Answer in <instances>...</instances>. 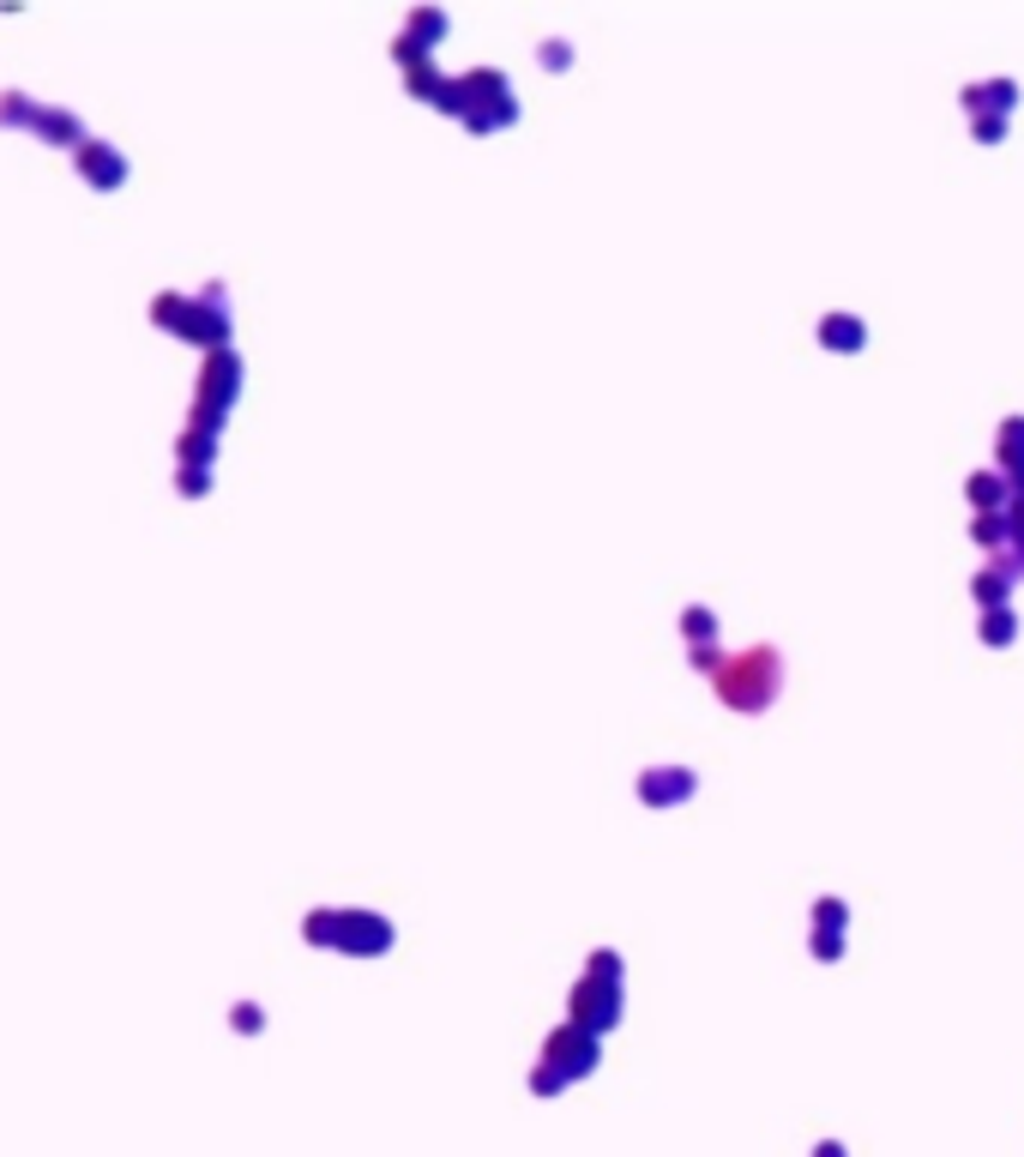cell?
<instances>
[{"mask_svg":"<svg viewBox=\"0 0 1024 1157\" xmlns=\"http://www.w3.org/2000/svg\"><path fill=\"white\" fill-rule=\"evenodd\" d=\"M543 1067H555L560 1079L597 1073V1037H591V1031H579V1025H560V1031H548V1044H543Z\"/></svg>","mask_w":1024,"mask_h":1157,"instance_id":"7","label":"cell"},{"mask_svg":"<svg viewBox=\"0 0 1024 1157\" xmlns=\"http://www.w3.org/2000/svg\"><path fill=\"white\" fill-rule=\"evenodd\" d=\"M175 458H182V465H205L211 471V458H217V422H187L182 429V441H175Z\"/></svg>","mask_w":1024,"mask_h":1157,"instance_id":"13","label":"cell"},{"mask_svg":"<svg viewBox=\"0 0 1024 1157\" xmlns=\"http://www.w3.org/2000/svg\"><path fill=\"white\" fill-rule=\"evenodd\" d=\"M614 1019H621V976L585 971L579 983H573V1025L597 1037V1031H609Z\"/></svg>","mask_w":1024,"mask_h":1157,"instance_id":"5","label":"cell"},{"mask_svg":"<svg viewBox=\"0 0 1024 1157\" xmlns=\"http://www.w3.org/2000/svg\"><path fill=\"white\" fill-rule=\"evenodd\" d=\"M970 537H977L982 549H994V555H1006V512H977Z\"/></svg>","mask_w":1024,"mask_h":1157,"instance_id":"21","label":"cell"},{"mask_svg":"<svg viewBox=\"0 0 1024 1157\" xmlns=\"http://www.w3.org/2000/svg\"><path fill=\"white\" fill-rule=\"evenodd\" d=\"M814 953H819V959H838V953H843V934H826V929H814Z\"/></svg>","mask_w":1024,"mask_h":1157,"instance_id":"28","label":"cell"},{"mask_svg":"<svg viewBox=\"0 0 1024 1157\" xmlns=\"http://www.w3.org/2000/svg\"><path fill=\"white\" fill-rule=\"evenodd\" d=\"M1018 102V85L1013 79H994V85H970L965 91V109L977 115V121H1006V109Z\"/></svg>","mask_w":1024,"mask_h":1157,"instance_id":"10","label":"cell"},{"mask_svg":"<svg viewBox=\"0 0 1024 1157\" xmlns=\"http://www.w3.org/2000/svg\"><path fill=\"white\" fill-rule=\"evenodd\" d=\"M307 947H338V953H386L392 922L380 910H307L302 922Z\"/></svg>","mask_w":1024,"mask_h":1157,"instance_id":"2","label":"cell"},{"mask_svg":"<svg viewBox=\"0 0 1024 1157\" xmlns=\"http://www.w3.org/2000/svg\"><path fill=\"white\" fill-rule=\"evenodd\" d=\"M687 796H694V771H687V766H651V771H639V802L669 808V802H687Z\"/></svg>","mask_w":1024,"mask_h":1157,"instance_id":"9","label":"cell"},{"mask_svg":"<svg viewBox=\"0 0 1024 1157\" xmlns=\"http://www.w3.org/2000/svg\"><path fill=\"white\" fill-rule=\"evenodd\" d=\"M682 634H687V639H694V646H699V651H706V639L717 634V621H711V609H687V615H682Z\"/></svg>","mask_w":1024,"mask_h":1157,"instance_id":"24","label":"cell"},{"mask_svg":"<svg viewBox=\"0 0 1024 1157\" xmlns=\"http://www.w3.org/2000/svg\"><path fill=\"white\" fill-rule=\"evenodd\" d=\"M187 314H194V295H182V290H157L151 295V320H157L163 332H175V338L187 332Z\"/></svg>","mask_w":1024,"mask_h":1157,"instance_id":"17","label":"cell"},{"mask_svg":"<svg viewBox=\"0 0 1024 1157\" xmlns=\"http://www.w3.org/2000/svg\"><path fill=\"white\" fill-rule=\"evenodd\" d=\"M1013 634H1018V615L1013 609H989V615H982V639H989V646H1006Z\"/></svg>","mask_w":1024,"mask_h":1157,"instance_id":"22","label":"cell"},{"mask_svg":"<svg viewBox=\"0 0 1024 1157\" xmlns=\"http://www.w3.org/2000/svg\"><path fill=\"white\" fill-rule=\"evenodd\" d=\"M1001 567L1024 573V495H1013V507H1006V555Z\"/></svg>","mask_w":1024,"mask_h":1157,"instance_id":"19","label":"cell"},{"mask_svg":"<svg viewBox=\"0 0 1024 1157\" xmlns=\"http://www.w3.org/2000/svg\"><path fill=\"white\" fill-rule=\"evenodd\" d=\"M862 338H868V326L856 314H826V320H819V344H826V350L850 356V350H862Z\"/></svg>","mask_w":1024,"mask_h":1157,"instance_id":"15","label":"cell"},{"mask_svg":"<svg viewBox=\"0 0 1024 1157\" xmlns=\"http://www.w3.org/2000/svg\"><path fill=\"white\" fill-rule=\"evenodd\" d=\"M36 139H43V145H67V151H79L85 139V121L73 109H43V121H36Z\"/></svg>","mask_w":1024,"mask_h":1157,"instance_id":"12","label":"cell"},{"mask_svg":"<svg viewBox=\"0 0 1024 1157\" xmlns=\"http://www.w3.org/2000/svg\"><path fill=\"white\" fill-rule=\"evenodd\" d=\"M1001 477L1024 495V417L1001 422Z\"/></svg>","mask_w":1024,"mask_h":1157,"instance_id":"14","label":"cell"},{"mask_svg":"<svg viewBox=\"0 0 1024 1157\" xmlns=\"http://www.w3.org/2000/svg\"><path fill=\"white\" fill-rule=\"evenodd\" d=\"M1013 567H1001V561H994V567H982L977 578H970V591H977V603L982 609H1006V597H1013Z\"/></svg>","mask_w":1024,"mask_h":1157,"instance_id":"16","label":"cell"},{"mask_svg":"<svg viewBox=\"0 0 1024 1157\" xmlns=\"http://www.w3.org/2000/svg\"><path fill=\"white\" fill-rule=\"evenodd\" d=\"M43 109H48V102H36V97H24V91H0V127H31V133H36Z\"/></svg>","mask_w":1024,"mask_h":1157,"instance_id":"18","label":"cell"},{"mask_svg":"<svg viewBox=\"0 0 1024 1157\" xmlns=\"http://www.w3.org/2000/svg\"><path fill=\"white\" fill-rule=\"evenodd\" d=\"M965 495H970V507H977V512H1006V507H1013V495H1018V488L1006 483L1001 471H977V477L965 483Z\"/></svg>","mask_w":1024,"mask_h":1157,"instance_id":"11","label":"cell"},{"mask_svg":"<svg viewBox=\"0 0 1024 1157\" xmlns=\"http://www.w3.org/2000/svg\"><path fill=\"white\" fill-rule=\"evenodd\" d=\"M458 115H465L470 133H501V127L519 121V97H512L506 73L494 67H477L458 79Z\"/></svg>","mask_w":1024,"mask_h":1157,"instance_id":"3","label":"cell"},{"mask_svg":"<svg viewBox=\"0 0 1024 1157\" xmlns=\"http://www.w3.org/2000/svg\"><path fill=\"white\" fill-rule=\"evenodd\" d=\"M814 1157H843V1146H819Z\"/></svg>","mask_w":1024,"mask_h":1157,"instance_id":"29","label":"cell"},{"mask_svg":"<svg viewBox=\"0 0 1024 1157\" xmlns=\"http://www.w3.org/2000/svg\"><path fill=\"white\" fill-rule=\"evenodd\" d=\"M560 1085H567V1079H560L555 1067H543V1061H536V1073H531V1091H543V1097H548V1091H560Z\"/></svg>","mask_w":1024,"mask_h":1157,"instance_id":"27","label":"cell"},{"mask_svg":"<svg viewBox=\"0 0 1024 1157\" xmlns=\"http://www.w3.org/2000/svg\"><path fill=\"white\" fill-rule=\"evenodd\" d=\"M711 681H717V700L723 705H736V712H765V705L777 700V688H784V658L753 646V651H741V658L717 663Z\"/></svg>","mask_w":1024,"mask_h":1157,"instance_id":"1","label":"cell"},{"mask_svg":"<svg viewBox=\"0 0 1024 1157\" xmlns=\"http://www.w3.org/2000/svg\"><path fill=\"white\" fill-rule=\"evenodd\" d=\"M229 1025H236V1031H260V1007H253V1001H236V1007H229Z\"/></svg>","mask_w":1024,"mask_h":1157,"instance_id":"26","label":"cell"},{"mask_svg":"<svg viewBox=\"0 0 1024 1157\" xmlns=\"http://www.w3.org/2000/svg\"><path fill=\"white\" fill-rule=\"evenodd\" d=\"M404 36H410V43H422V48H428V43H440V36H446V12L416 7V12H410V31H404Z\"/></svg>","mask_w":1024,"mask_h":1157,"instance_id":"20","label":"cell"},{"mask_svg":"<svg viewBox=\"0 0 1024 1157\" xmlns=\"http://www.w3.org/2000/svg\"><path fill=\"white\" fill-rule=\"evenodd\" d=\"M814 922H819L826 934H838V929H843V898H819V905H814Z\"/></svg>","mask_w":1024,"mask_h":1157,"instance_id":"25","label":"cell"},{"mask_svg":"<svg viewBox=\"0 0 1024 1157\" xmlns=\"http://www.w3.org/2000/svg\"><path fill=\"white\" fill-rule=\"evenodd\" d=\"M175 488H182L187 500H199L205 488H211V471H205V465H175Z\"/></svg>","mask_w":1024,"mask_h":1157,"instance_id":"23","label":"cell"},{"mask_svg":"<svg viewBox=\"0 0 1024 1157\" xmlns=\"http://www.w3.org/2000/svg\"><path fill=\"white\" fill-rule=\"evenodd\" d=\"M73 170H79V175H85V182H91V187H102V193L127 182V158H121V151L109 145V139H85V145L73 151Z\"/></svg>","mask_w":1024,"mask_h":1157,"instance_id":"8","label":"cell"},{"mask_svg":"<svg viewBox=\"0 0 1024 1157\" xmlns=\"http://www.w3.org/2000/svg\"><path fill=\"white\" fill-rule=\"evenodd\" d=\"M241 398V356L236 350H211L199 368V392H194V417L199 422H217L224 429L229 404Z\"/></svg>","mask_w":1024,"mask_h":1157,"instance_id":"4","label":"cell"},{"mask_svg":"<svg viewBox=\"0 0 1024 1157\" xmlns=\"http://www.w3.org/2000/svg\"><path fill=\"white\" fill-rule=\"evenodd\" d=\"M187 344H205V356L211 350H229V295L224 284H205L194 295V314H187Z\"/></svg>","mask_w":1024,"mask_h":1157,"instance_id":"6","label":"cell"}]
</instances>
